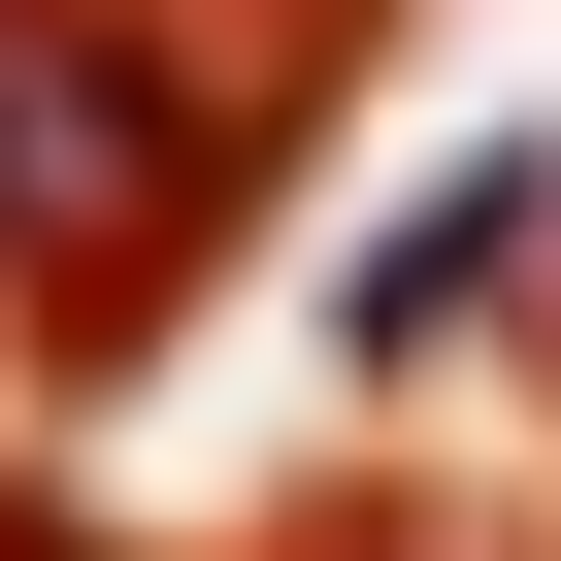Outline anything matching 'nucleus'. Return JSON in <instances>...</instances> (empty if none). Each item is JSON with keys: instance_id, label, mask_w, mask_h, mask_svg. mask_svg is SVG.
<instances>
[{"instance_id": "f257e3e1", "label": "nucleus", "mask_w": 561, "mask_h": 561, "mask_svg": "<svg viewBox=\"0 0 561 561\" xmlns=\"http://www.w3.org/2000/svg\"><path fill=\"white\" fill-rule=\"evenodd\" d=\"M298 100H331V0H0V397H100Z\"/></svg>"}, {"instance_id": "f03ea898", "label": "nucleus", "mask_w": 561, "mask_h": 561, "mask_svg": "<svg viewBox=\"0 0 561 561\" xmlns=\"http://www.w3.org/2000/svg\"><path fill=\"white\" fill-rule=\"evenodd\" d=\"M495 264H561V165H528V133L397 198V264H364V298H331V331H364V364H462V298H495Z\"/></svg>"}]
</instances>
